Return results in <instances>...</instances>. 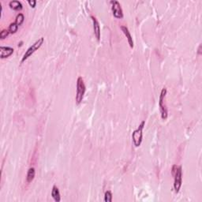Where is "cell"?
Here are the masks:
<instances>
[{"instance_id":"1","label":"cell","mask_w":202,"mask_h":202,"mask_svg":"<svg viewBox=\"0 0 202 202\" xmlns=\"http://www.w3.org/2000/svg\"><path fill=\"white\" fill-rule=\"evenodd\" d=\"M172 174L174 175V189L176 193L179 192L182 183V169L181 166L174 165L172 167Z\"/></svg>"},{"instance_id":"2","label":"cell","mask_w":202,"mask_h":202,"mask_svg":"<svg viewBox=\"0 0 202 202\" xmlns=\"http://www.w3.org/2000/svg\"><path fill=\"white\" fill-rule=\"evenodd\" d=\"M86 87L84 83V80L81 77H79L77 81V93H76V103L77 104H79L82 101L85 96Z\"/></svg>"},{"instance_id":"3","label":"cell","mask_w":202,"mask_h":202,"mask_svg":"<svg viewBox=\"0 0 202 202\" xmlns=\"http://www.w3.org/2000/svg\"><path fill=\"white\" fill-rule=\"evenodd\" d=\"M145 125V122L142 121L141 124L138 126V129L133 132L132 134V139L133 142H134V145L136 147L141 145V144L142 142V138H143V129Z\"/></svg>"},{"instance_id":"4","label":"cell","mask_w":202,"mask_h":202,"mask_svg":"<svg viewBox=\"0 0 202 202\" xmlns=\"http://www.w3.org/2000/svg\"><path fill=\"white\" fill-rule=\"evenodd\" d=\"M44 37H40V39L36 40L32 46H30V47H28V49H27V51H25V54H24V55H23L22 59H21V62H25V61L28 59V57H30L35 51H37V50L41 47L42 44H44Z\"/></svg>"},{"instance_id":"5","label":"cell","mask_w":202,"mask_h":202,"mask_svg":"<svg viewBox=\"0 0 202 202\" xmlns=\"http://www.w3.org/2000/svg\"><path fill=\"white\" fill-rule=\"evenodd\" d=\"M167 89L163 88L162 89L160 93V99H159V107H160V110L161 117L163 119H166L167 118V109L166 108V105L164 104V99L167 94Z\"/></svg>"},{"instance_id":"6","label":"cell","mask_w":202,"mask_h":202,"mask_svg":"<svg viewBox=\"0 0 202 202\" xmlns=\"http://www.w3.org/2000/svg\"><path fill=\"white\" fill-rule=\"evenodd\" d=\"M110 3L112 5V9L114 17H116V18H123V11L120 3L116 0H112Z\"/></svg>"},{"instance_id":"7","label":"cell","mask_w":202,"mask_h":202,"mask_svg":"<svg viewBox=\"0 0 202 202\" xmlns=\"http://www.w3.org/2000/svg\"><path fill=\"white\" fill-rule=\"evenodd\" d=\"M13 48L10 47H4V46H1L0 47V57L1 59H5V58H8L9 56L12 55L13 53Z\"/></svg>"},{"instance_id":"8","label":"cell","mask_w":202,"mask_h":202,"mask_svg":"<svg viewBox=\"0 0 202 202\" xmlns=\"http://www.w3.org/2000/svg\"><path fill=\"white\" fill-rule=\"evenodd\" d=\"M91 18L93 20V30H94V34L96 38L97 39L98 41L100 40V26L99 24L97 19L94 17V16H91Z\"/></svg>"},{"instance_id":"9","label":"cell","mask_w":202,"mask_h":202,"mask_svg":"<svg viewBox=\"0 0 202 202\" xmlns=\"http://www.w3.org/2000/svg\"><path fill=\"white\" fill-rule=\"evenodd\" d=\"M121 29L123 32V33L125 34V36H127V40H128V43L129 44H130V47H134V40H133L132 36H131L128 28H127V26H123H123H121Z\"/></svg>"},{"instance_id":"10","label":"cell","mask_w":202,"mask_h":202,"mask_svg":"<svg viewBox=\"0 0 202 202\" xmlns=\"http://www.w3.org/2000/svg\"><path fill=\"white\" fill-rule=\"evenodd\" d=\"M51 196H52L53 199L56 202H59L61 200V196L60 193H59V188L55 185L52 187V190H51Z\"/></svg>"},{"instance_id":"11","label":"cell","mask_w":202,"mask_h":202,"mask_svg":"<svg viewBox=\"0 0 202 202\" xmlns=\"http://www.w3.org/2000/svg\"><path fill=\"white\" fill-rule=\"evenodd\" d=\"M9 7L11 9H14V10H21L22 9L23 6L21 2L17 1V0H13V1H10L9 3Z\"/></svg>"},{"instance_id":"12","label":"cell","mask_w":202,"mask_h":202,"mask_svg":"<svg viewBox=\"0 0 202 202\" xmlns=\"http://www.w3.org/2000/svg\"><path fill=\"white\" fill-rule=\"evenodd\" d=\"M35 174H36V171H35V168L34 167L29 168L28 171V172H27V176H26L27 182H28V183L32 182V180L34 179Z\"/></svg>"},{"instance_id":"13","label":"cell","mask_w":202,"mask_h":202,"mask_svg":"<svg viewBox=\"0 0 202 202\" xmlns=\"http://www.w3.org/2000/svg\"><path fill=\"white\" fill-rule=\"evenodd\" d=\"M24 20H25V17H24L22 13H18L17 17H16L15 23L18 26H20V25H22V23L24 22Z\"/></svg>"},{"instance_id":"14","label":"cell","mask_w":202,"mask_h":202,"mask_svg":"<svg viewBox=\"0 0 202 202\" xmlns=\"http://www.w3.org/2000/svg\"><path fill=\"white\" fill-rule=\"evenodd\" d=\"M18 27L19 26L17 25V24H16L15 22L11 23V24L9 25V28H8V30H9V33H12V34H13V33H15V32H17Z\"/></svg>"},{"instance_id":"15","label":"cell","mask_w":202,"mask_h":202,"mask_svg":"<svg viewBox=\"0 0 202 202\" xmlns=\"http://www.w3.org/2000/svg\"><path fill=\"white\" fill-rule=\"evenodd\" d=\"M104 200H105V202L112 201V193L110 190H108L105 192V194H104Z\"/></svg>"},{"instance_id":"16","label":"cell","mask_w":202,"mask_h":202,"mask_svg":"<svg viewBox=\"0 0 202 202\" xmlns=\"http://www.w3.org/2000/svg\"><path fill=\"white\" fill-rule=\"evenodd\" d=\"M9 34V32L8 29H3L2 32H0V37H1L2 40H3V39H5V38H6Z\"/></svg>"},{"instance_id":"17","label":"cell","mask_w":202,"mask_h":202,"mask_svg":"<svg viewBox=\"0 0 202 202\" xmlns=\"http://www.w3.org/2000/svg\"><path fill=\"white\" fill-rule=\"evenodd\" d=\"M28 4L30 5L31 7L34 8L35 6H36V0H28Z\"/></svg>"},{"instance_id":"18","label":"cell","mask_w":202,"mask_h":202,"mask_svg":"<svg viewBox=\"0 0 202 202\" xmlns=\"http://www.w3.org/2000/svg\"><path fill=\"white\" fill-rule=\"evenodd\" d=\"M197 54H198V55H201V44H200V45H199Z\"/></svg>"}]
</instances>
